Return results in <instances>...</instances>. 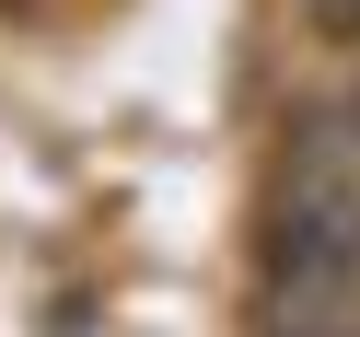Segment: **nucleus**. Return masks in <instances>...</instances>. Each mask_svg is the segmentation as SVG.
Masks as SVG:
<instances>
[{
  "label": "nucleus",
  "instance_id": "nucleus-1",
  "mask_svg": "<svg viewBox=\"0 0 360 337\" xmlns=\"http://www.w3.org/2000/svg\"><path fill=\"white\" fill-rule=\"evenodd\" d=\"M290 163H314V174H360V70L290 105Z\"/></svg>",
  "mask_w": 360,
  "mask_h": 337
},
{
  "label": "nucleus",
  "instance_id": "nucleus-2",
  "mask_svg": "<svg viewBox=\"0 0 360 337\" xmlns=\"http://www.w3.org/2000/svg\"><path fill=\"white\" fill-rule=\"evenodd\" d=\"M290 24H302L314 47H337V58L360 70V0H290Z\"/></svg>",
  "mask_w": 360,
  "mask_h": 337
},
{
  "label": "nucleus",
  "instance_id": "nucleus-3",
  "mask_svg": "<svg viewBox=\"0 0 360 337\" xmlns=\"http://www.w3.org/2000/svg\"><path fill=\"white\" fill-rule=\"evenodd\" d=\"M267 337H360V314H267Z\"/></svg>",
  "mask_w": 360,
  "mask_h": 337
}]
</instances>
